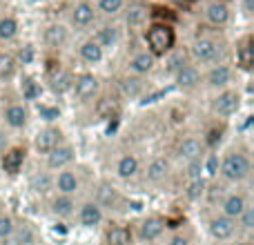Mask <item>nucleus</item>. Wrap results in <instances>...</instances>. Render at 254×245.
Here are the masks:
<instances>
[{"label": "nucleus", "mask_w": 254, "mask_h": 245, "mask_svg": "<svg viewBox=\"0 0 254 245\" xmlns=\"http://www.w3.org/2000/svg\"><path fill=\"white\" fill-rule=\"evenodd\" d=\"M188 58L203 67H212V65H219V62H225V43L219 38V36H212V34H198L196 38L190 43V52Z\"/></svg>", "instance_id": "obj_1"}, {"label": "nucleus", "mask_w": 254, "mask_h": 245, "mask_svg": "<svg viewBox=\"0 0 254 245\" xmlns=\"http://www.w3.org/2000/svg\"><path fill=\"white\" fill-rule=\"evenodd\" d=\"M143 43L145 49L158 61V58H165L176 47V31L170 22L152 20L143 27Z\"/></svg>", "instance_id": "obj_2"}, {"label": "nucleus", "mask_w": 254, "mask_h": 245, "mask_svg": "<svg viewBox=\"0 0 254 245\" xmlns=\"http://www.w3.org/2000/svg\"><path fill=\"white\" fill-rule=\"evenodd\" d=\"M219 174L225 183H232V185H239V183H246L252 174V158L246 149L241 147H232L223 154L219 163Z\"/></svg>", "instance_id": "obj_3"}, {"label": "nucleus", "mask_w": 254, "mask_h": 245, "mask_svg": "<svg viewBox=\"0 0 254 245\" xmlns=\"http://www.w3.org/2000/svg\"><path fill=\"white\" fill-rule=\"evenodd\" d=\"M101 78L94 71H80L74 74V83H71V96L78 105H89L101 96Z\"/></svg>", "instance_id": "obj_4"}, {"label": "nucleus", "mask_w": 254, "mask_h": 245, "mask_svg": "<svg viewBox=\"0 0 254 245\" xmlns=\"http://www.w3.org/2000/svg\"><path fill=\"white\" fill-rule=\"evenodd\" d=\"M234 83V69L228 62H219V65L205 67L201 71V87L210 89V92H221V89L232 87Z\"/></svg>", "instance_id": "obj_5"}, {"label": "nucleus", "mask_w": 254, "mask_h": 245, "mask_svg": "<svg viewBox=\"0 0 254 245\" xmlns=\"http://www.w3.org/2000/svg\"><path fill=\"white\" fill-rule=\"evenodd\" d=\"M239 110H241V92L234 87L221 89L210 101V112L216 119H230V116H234Z\"/></svg>", "instance_id": "obj_6"}, {"label": "nucleus", "mask_w": 254, "mask_h": 245, "mask_svg": "<svg viewBox=\"0 0 254 245\" xmlns=\"http://www.w3.org/2000/svg\"><path fill=\"white\" fill-rule=\"evenodd\" d=\"M165 230H167V219H163V216H158V214H149L138 221L134 237L138 239L140 243L147 245V243L161 241V239L165 237Z\"/></svg>", "instance_id": "obj_7"}, {"label": "nucleus", "mask_w": 254, "mask_h": 245, "mask_svg": "<svg viewBox=\"0 0 254 245\" xmlns=\"http://www.w3.org/2000/svg\"><path fill=\"white\" fill-rule=\"evenodd\" d=\"M205 138H198L194 134H188V136H181L174 145V158L181 163H190V161H196V158H203L205 156Z\"/></svg>", "instance_id": "obj_8"}, {"label": "nucleus", "mask_w": 254, "mask_h": 245, "mask_svg": "<svg viewBox=\"0 0 254 245\" xmlns=\"http://www.w3.org/2000/svg\"><path fill=\"white\" fill-rule=\"evenodd\" d=\"M74 161H76V147L71 143H67V140H63L58 147H54L52 152L45 156V170L56 174V172L71 167Z\"/></svg>", "instance_id": "obj_9"}, {"label": "nucleus", "mask_w": 254, "mask_h": 245, "mask_svg": "<svg viewBox=\"0 0 254 245\" xmlns=\"http://www.w3.org/2000/svg\"><path fill=\"white\" fill-rule=\"evenodd\" d=\"M96 18H98V11L92 0H78L69 9V27L76 31H83L87 27H92L96 22Z\"/></svg>", "instance_id": "obj_10"}, {"label": "nucleus", "mask_w": 254, "mask_h": 245, "mask_svg": "<svg viewBox=\"0 0 254 245\" xmlns=\"http://www.w3.org/2000/svg\"><path fill=\"white\" fill-rule=\"evenodd\" d=\"M207 232H210V237L214 239V241L230 243L239 234L237 221H232V219H228V216H223L221 212H216V214H212L210 219H207Z\"/></svg>", "instance_id": "obj_11"}, {"label": "nucleus", "mask_w": 254, "mask_h": 245, "mask_svg": "<svg viewBox=\"0 0 254 245\" xmlns=\"http://www.w3.org/2000/svg\"><path fill=\"white\" fill-rule=\"evenodd\" d=\"M140 172H143L145 183L161 185L172 176V161L167 156H152L147 161V165H145V170Z\"/></svg>", "instance_id": "obj_12"}, {"label": "nucleus", "mask_w": 254, "mask_h": 245, "mask_svg": "<svg viewBox=\"0 0 254 245\" xmlns=\"http://www.w3.org/2000/svg\"><path fill=\"white\" fill-rule=\"evenodd\" d=\"M2 122H4V129H11V131H18V129H25L27 122H29V110H27L25 103L20 101H11L2 107Z\"/></svg>", "instance_id": "obj_13"}, {"label": "nucleus", "mask_w": 254, "mask_h": 245, "mask_svg": "<svg viewBox=\"0 0 254 245\" xmlns=\"http://www.w3.org/2000/svg\"><path fill=\"white\" fill-rule=\"evenodd\" d=\"M63 140H65V136H63L61 127L47 125V127H43V129L36 131V136H34V149H36V154H43V156H47V154L52 152L54 147H58Z\"/></svg>", "instance_id": "obj_14"}, {"label": "nucleus", "mask_w": 254, "mask_h": 245, "mask_svg": "<svg viewBox=\"0 0 254 245\" xmlns=\"http://www.w3.org/2000/svg\"><path fill=\"white\" fill-rule=\"evenodd\" d=\"M80 185H83V181H80V174L74 170V167H67V170H61L54 174V194L76 196Z\"/></svg>", "instance_id": "obj_15"}, {"label": "nucleus", "mask_w": 254, "mask_h": 245, "mask_svg": "<svg viewBox=\"0 0 254 245\" xmlns=\"http://www.w3.org/2000/svg\"><path fill=\"white\" fill-rule=\"evenodd\" d=\"M203 18L210 27L214 29H223L228 27L230 18H232V11H230V4L225 0H210V2L203 7Z\"/></svg>", "instance_id": "obj_16"}, {"label": "nucleus", "mask_w": 254, "mask_h": 245, "mask_svg": "<svg viewBox=\"0 0 254 245\" xmlns=\"http://www.w3.org/2000/svg\"><path fill=\"white\" fill-rule=\"evenodd\" d=\"M201 71H203L201 67L194 65L192 61L185 62V65L172 76L176 89H181V92H196V89L201 87Z\"/></svg>", "instance_id": "obj_17"}, {"label": "nucleus", "mask_w": 254, "mask_h": 245, "mask_svg": "<svg viewBox=\"0 0 254 245\" xmlns=\"http://www.w3.org/2000/svg\"><path fill=\"white\" fill-rule=\"evenodd\" d=\"M67 40H69V27H67L65 22L54 20L43 27V43H45V47L52 49V52L63 49L67 45Z\"/></svg>", "instance_id": "obj_18"}, {"label": "nucleus", "mask_w": 254, "mask_h": 245, "mask_svg": "<svg viewBox=\"0 0 254 245\" xmlns=\"http://www.w3.org/2000/svg\"><path fill=\"white\" fill-rule=\"evenodd\" d=\"M156 69V58L147 52V49H138L129 56L127 61V74L136 76V78H143V76H149Z\"/></svg>", "instance_id": "obj_19"}, {"label": "nucleus", "mask_w": 254, "mask_h": 245, "mask_svg": "<svg viewBox=\"0 0 254 245\" xmlns=\"http://www.w3.org/2000/svg\"><path fill=\"white\" fill-rule=\"evenodd\" d=\"M74 216L78 219L80 228H85V230H94V228H98V225L105 221V212H103L94 201L80 203V205L76 207V214Z\"/></svg>", "instance_id": "obj_20"}, {"label": "nucleus", "mask_w": 254, "mask_h": 245, "mask_svg": "<svg viewBox=\"0 0 254 245\" xmlns=\"http://www.w3.org/2000/svg\"><path fill=\"white\" fill-rule=\"evenodd\" d=\"M94 203H96L103 212L114 210V207H119V203H121V189L116 187L114 183H110V181H101V183L96 185Z\"/></svg>", "instance_id": "obj_21"}, {"label": "nucleus", "mask_w": 254, "mask_h": 245, "mask_svg": "<svg viewBox=\"0 0 254 245\" xmlns=\"http://www.w3.org/2000/svg\"><path fill=\"white\" fill-rule=\"evenodd\" d=\"M250 203V198L246 196L243 192H228L223 198H221V203H219V212L223 216H228V219H232V221H237L239 216H241V212L246 210V205Z\"/></svg>", "instance_id": "obj_22"}, {"label": "nucleus", "mask_w": 254, "mask_h": 245, "mask_svg": "<svg viewBox=\"0 0 254 245\" xmlns=\"http://www.w3.org/2000/svg\"><path fill=\"white\" fill-rule=\"evenodd\" d=\"M25 158H27L25 147H16V145L11 147V145H9V147L4 149V154L0 156V167H2V172L16 176L18 172L22 170V165H25Z\"/></svg>", "instance_id": "obj_23"}, {"label": "nucleus", "mask_w": 254, "mask_h": 245, "mask_svg": "<svg viewBox=\"0 0 254 245\" xmlns=\"http://www.w3.org/2000/svg\"><path fill=\"white\" fill-rule=\"evenodd\" d=\"M114 172L121 181H131L140 174V161L136 154H121L114 163Z\"/></svg>", "instance_id": "obj_24"}, {"label": "nucleus", "mask_w": 254, "mask_h": 245, "mask_svg": "<svg viewBox=\"0 0 254 245\" xmlns=\"http://www.w3.org/2000/svg\"><path fill=\"white\" fill-rule=\"evenodd\" d=\"M76 196H65V194H54L52 201H49V212H52L56 219H71L76 214Z\"/></svg>", "instance_id": "obj_25"}, {"label": "nucleus", "mask_w": 254, "mask_h": 245, "mask_svg": "<svg viewBox=\"0 0 254 245\" xmlns=\"http://www.w3.org/2000/svg\"><path fill=\"white\" fill-rule=\"evenodd\" d=\"M78 58H80V62H85V65L96 67V65H101L103 58H105V49H103L94 38H87L78 45Z\"/></svg>", "instance_id": "obj_26"}, {"label": "nucleus", "mask_w": 254, "mask_h": 245, "mask_svg": "<svg viewBox=\"0 0 254 245\" xmlns=\"http://www.w3.org/2000/svg\"><path fill=\"white\" fill-rule=\"evenodd\" d=\"M71 83H74V74H71L69 69H65V67H61V65H56L52 69V74H49V87H52V92L58 94V96L69 94Z\"/></svg>", "instance_id": "obj_27"}, {"label": "nucleus", "mask_w": 254, "mask_h": 245, "mask_svg": "<svg viewBox=\"0 0 254 245\" xmlns=\"http://www.w3.org/2000/svg\"><path fill=\"white\" fill-rule=\"evenodd\" d=\"M105 245H134V232L123 223H112L103 237Z\"/></svg>", "instance_id": "obj_28"}, {"label": "nucleus", "mask_w": 254, "mask_h": 245, "mask_svg": "<svg viewBox=\"0 0 254 245\" xmlns=\"http://www.w3.org/2000/svg\"><path fill=\"white\" fill-rule=\"evenodd\" d=\"M123 11H125V25L129 27V29H143L149 20V7L143 2L129 4Z\"/></svg>", "instance_id": "obj_29"}, {"label": "nucleus", "mask_w": 254, "mask_h": 245, "mask_svg": "<svg viewBox=\"0 0 254 245\" xmlns=\"http://www.w3.org/2000/svg\"><path fill=\"white\" fill-rule=\"evenodd\" d=\"M254 65V49H252V36H243L237 40V67L241 71H250Z\"/></svg>", "instance_id": "obj_30"}, {"label": "nucleus", "mask_w": 254, "mask_h": 245, "mask_svg": "<svg viewBox=\"0 0 254 245\" xmlns=\"http://www.w3.org/2000/svg\"><path fill=\"white\" fill-rule=\"evenodd\" d=\"M92 38L96 40L103 49H112L121 43V29L116 25H110V22H107V25H103L101 29H96V34H94Z\"/></svg>", "instance_id": "obj_31"}, {"label": "nucleus", "mask_w": 254, "mask_h": 245, "mask_svg": "<svg viewBox=\"0 0 254 245\" xmlns=\"http://www.w3.org/2000/svg\"><path fill=\"white\" fill-rule=\"evenodd\" d=\"M9 243L11 245H36L38 243V234H36L31 223H16V230H13Z\"/></svg>", "instance_id": "obj_32"}, {"label": "nucleus", "mask_w": 254, "mask_h": 245, "mask_svg": "<svg viewBox=\"0 0 254 245\" xmlns=\"http://www.w3.org/2000/svg\"><path fill=\"white\" fill-rule=\"evenodd\" d=\"M18 34H20V22H18V18L11 16V13L0 16V43H11V40L18 38Z\"/></svg>", "instance_id": "obj_33"}, {"label": "nucleus", "mask_w": 254, "mask_h": 245, "mask_svg": "<svg viewBox=\"0 0 254 245\" xmlns=\"http://www.w3.org/2000/svg\"><path fill=\"white\" fill-rule=\"evenodd\" d=\"M29 187L34 189L36 194H49L54 189V174L47 170L36 172V174L29 179Z\"/></svg>", "instance_id": "obj_34"}, {"label": "nucleus", "mask_w": 254, "mask_h": 245, "mask_svg": "<svg viewBox=\"0 0 254 245\" xmlns=\"http://www.w3.org/2000/svg\"><path fill=\"white\" fill-rule=\"evenodd\" d=\"M96 11L105 18H114L119 13H123V9L127 7V0H96Z\"/></svg>", "instance_id": "obj_35"}, {"label": "nucleus", "mask_w": 254, "mask_h": 245, "mask_svg": "<svg viewBox=\"0 0 254 245\" xmlns=\"http://www.w3.org/2000/svg\"><path fill=\"white\" fill-rule=\"evenodd\" d=\"M119 89L125 98H136V96H140V92H143V80L127 74L119 80Z\"/></svg>", "instance_id": "obj_36"}, {"label": "nucleus", "mask_w": 254, "mask_h": 245, "mask_svg": "<svg viewBox=\"0 0 254 245\" xmlns=\"http://www.w3.org/2000/svg\"><path fill=\"white\" fill-rule=\"evenodd\" d=\"M96 114L101 116V119H112V116H116V112H119V101L116 98H110V96H98L96 101Z\"/></svg>", "instance_id": "obj_37"}, {"label": "nucleus", "mask_w": 254, "mask_h": 245, "mask_svg": "<svg viewBox=\"0 0 254 245\" xmlns=\"http://www.w3.org/2000/svg\"><path fill=\"white\" fill-rule=\"evenodd\" d=\"M185 198L188 201H192V203H196V201H201L203 196H205V192H207V183H205V179H196V181H188L185 183Z\"/></svg>", "instance_id": "obj_38"}, {"label": "nucleus", "mask_w": 254, "mask_h": 245, "mask_svg": "<svg viewBox=\"0 0 254 245\" xmlns=\"http://www.w3.org/2000/svg\"><path fill=\"white\" fill-rule=\"evenodd\" d=\"M18 71V62L16 56L9 52H0V80H9L13 78Z\"/></svg>", "instance_id": "obj_39"}, {"label": "nucleus", "mask_w": 254, "mask_h": 245, "mask_svg": "<svg viewBox=\"0 0 254 245\" xmlns=\"http://www.w3.org/2000/svg\"><path fill=\"white\" fill-rule=\"evenodd\" d=\"M254 230V205L252 201L246 205V210L241 212V216L237 219V232H243V234H252Z\"/></svg>", "instance_id": "obj_40"}, {"label": "nucleus", "mask_w": 254, "mask_h": 245, "mask_svg": "<svg viewBox=\"0 0 254 245\" xmlns=\"http://www.w3.org/2000/svg\"><path fill=\"white\" fill-rule=\"evenodd\" d=\"M13 230H16V219L7 212H0V243H9Z\"/></svg>", "instance_id": "obj_41"}, {"label": "nucleus", "mask_w": 254, "mask_h": 245, "mask_svg": "<svg viewBox=\"0 0 254 245\" xmlns=\"http://www.w3.org/2000/svg\"><path fill=\"white\" fill-rule=\"evenodd\" d=\"M165 62L170 65V67H167V71L174 76L176 71L185 65V62H190V58H188V54H181V52H176V49H172V52L165 56Z\"/></svg>", "instance_id": "obj_42"}, {"label": "nucleus", "mask_w": 254, "mask_h": 245, "mask_svg": "<svg viewBox=\"0 0 254 245\" xmlns=\"http://www.w3.org/2000/svg\"><path fill=\"white\" fill-rule=\"evenodd\" d=\"M205 158V156H203ZM203 158H196V161H190V163H183L185 172V181H196V179H203Z\"/></svg>", "instance_id": "obj_43"}, {"label": "nucleus", "mask_w": 254, "mask_h": 245, "mask_svg": "<svg viewBox=\"0 0 254 245\" xmlns=\"http://www.w3.org/2000/svg\"><path fill=\"white\" fill-rule=\"evenodd\" d=\"M20 89H22V98H25V101H36V98L40 96V92H43L40 83H36L34 78H25V83L20 85Z\"/></svg>", "instance_id": "obj_44"}, {"label": "nucleus", "mask_w": 254, "mask_h": 245, "mask_svg": "<svg viewBox=\"0 0 254 245\" xmlns=\"http://www.w3.org/2000/svg\"><path fill=\"white\" fill-rule=\"evenodd\" d=\"M38 114H40V119L47 121V122H54L56 119H61V110H58V107L43 105V103L38 105Z\"/></svg>", "instance_id": "obj_45"}, {"label": "nucleus", "mask_w": 254, "mask_h": 245, "mask_svg": "<svg viewBox=\"0 0 254 245\" xmlns=\"http://www.w3.org/2000/svg\"><path fill=\"white\" fill-rule=\"evenodd\" d=\"M165 245H192V239L183 232H174L172 237H167Z\"/></svg>", "instance_id": "obj_46"}, {"label": "nucleus", "mask_w": 254, "mask_h": 245, "mask_svg": "<svg viewBox=\"0 0 254 245\" xmlns=\"http://www.w3.org/2000/svg\"><path fill=\"white\" fill-rule=\"evenodd\" d=\"M31 58H34V47H31V45H25V47L20 49V52H18V58H16V62L18 65H27V62L31 61Z\"/></svg>", "instance_id": "obj_47"}, {"label": "nucleus", "mask_w": 254, "mask_h": 245, "mask_svg": "<svg viewBox=\"0 0 254 245\" xmlns=\"http://www.w3.org/2000/svg\"><path fill=\"white\" fill-rule=\"evenodd\" d=\"M7 147H9V131L0 125V156L4 154V149H7Z\"/></svg>", "instance_id": "obj_48"}, {"label": "nucleus", "mask_w": 254, "mask_h": 245, "mask_svg": "<svg viewBox=\"0 0 254 245\" xmlns=\"http://www.w3.org/2000/svg\"><path fill=\"white\" fill-rule=\"evenodd\" d=\"M241 9H243V16L250 18L254 11V0H241Z\"/></svg>", "instance_id": "obj_49"}, {"label": "nucleus", "mask_w": 254, "mask_h": 245, "mask_svg": "<svg viewBox=\"0 0 254 245\" xmlns=\"http://www.w3.org/2000/svg\"><path fill=\"white\" fill-rule=\"evenodd\" d=\"M228 245H254V243H252L248 237H243V239H232V241H230Z\"/></svg>", "instance_id": "obj_50"}, {"label": "nucleus", "mask_w": 254, "mask_h": 245, "mask_svg": "<svg viewBox=\"0 0 254 245\" xmlns=\"http://www.w3.org/2000/svg\"><path fill=\"white\" fill-rule=\"evenodd\" d=\"M0 245H11V243H0Z\"/></svg>", "instance_id": "obj_51"}, {"label": "nucleus", "mask_w": 254, "mask_h": 245, "mask_svg": "<svg viewBox=\"0 0 254 245\" xmlns=\"http://www.w3.org/2000/svg\"><path fill=\"white\" fill-rule=\"evenodd\" d=\"M0 11H2V2H0Z\"/></svg>", "instance_id": "obj_52"}]
</instances>
